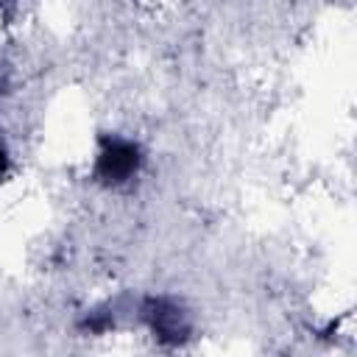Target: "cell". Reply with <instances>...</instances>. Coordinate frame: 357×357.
Returning <instances> with one entry per match:
<instances>
[{
    "instance_id": "cell-1",
    "label": "cell",
    "mask_w": 357,
    "mask_h": 357,
    "mask_svg": "<svg viewBox=\"0 0 357 357\" xmlns=\"http://www.w3.org/2000/svg\"><path fill=\"white\" fill-rule=\"evenodd\" d=\"M98 170L106 181H126L137 170V148L128 142H112L98 156Z\"/></svg>"
}]
</instances>
